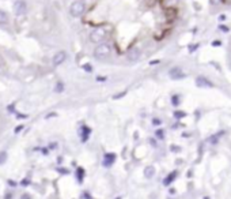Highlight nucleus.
Listing matches in <instances>:
<instances>
[{
	"instance_id": "1",
	"label": "nucleus",
	"mask_w": 231,
	"mask_h": 199,
	"mask_svg": "<svg viewBox=\"0 0 231 199\" xmlns=\"http://www.w3.org/2000/svg\"><path fill=\"white\" fill-rule=\"evenodd\" d=\"M110 53H112V45L108 43L98 44V47L94 49V57L98 60H104L106 57H109Z\"/></svg>"
},
{
	"instance_id": "2",
	"label": "nucleus",
	"mask_w": 231,
	"mask_h": 199,
	"mask_svg": "<svg viewBox=\"0 0 231 199\" xmlns=\"http://www.w3.org/2000/svg\"><path fill=\"white\" fill-rule=\"evenodd\" d=\"M106 29L105 27H97L90 33V41L94 44H102L104 40L106 38Z\"/></svg>"
},
{
	"instance_id": "3",
	"label": "nucleus",
	"mask_w": 231,
	"mask_h": 199,
	"mask_svg": "<svg viewBox=\"0 0 231 199\" xmlns=\"http://www.w3.org/2000/svg\"><path fill=\"white\" fill-rule=\"evenodd\" d=\"M86 10V6L82 0H76L71 4V8H69V12H71L72 16H80Z\"/></svg>"
},
{
	"instance_id": "4",
	"label": "nucleus",
	"mask_w": 231,
	"mask_h": 199,
	"mask_svg": "<svg viewBox=\"0 0 231 199\" xmlns=\"http://www.w3.org/2000/svg\"><path fill=\"white\" fill-rule=\"evenodd\" d=\"M196 86L197 88H203V89H211V88H213V83L205 77H197L196 78Z\"/></svg>"
},
{
	"instance_id": "5",
	"label": "nucleus",
	"mask_w": 231,
	"mask_h": 199,
	"mask_svg": "<svg viewBox=\"0 0 231 199\" xmlns=\"http://www.w3.org/2000/svg\"><path fill=\"white\" fill-rule=\"evenodd\" d=\"M26 10H27L26 2H23V0H18V2H15L14 11H15L16 15H24V14H26Z\"/></svg>"
},
{
	"instance_id": "6",
	"label": "nucleus",
	"mask_w": 231,
	"mask_h": 199,
	"mask_svg": "<svg viewBox=\"0 0 231 199\" xmlns=\"http://www.w3.org/2000/svg\"><path fill=\"white\" fill-rule=\"evenodd\" d=\"M65 59H67V53H65L64 51H60V52H57L56 55L53 56L52 63H53V65H60V64L64 63Z\"/></svg>"
},
{
	"instance_id": "7",
	"label": "nucleus",
	"mask_w": 231,
	"mask_h": 199,
	"mask_svg": "<svg viewBox=\"0 0 231 199\" xmlns=\"http://www.w3.org/2000/svg\"><path fill=\"white\" fill-rule=\"evenodd\" d=\"M169 75H170L171 79H182V78H185V74L182 72V70L180 67L171 68L170 71H169Z\"/></svg>"
},
{
	"instance_id": "8",
	"label": "nucleus",
	"mask_w": 231,
	"mask_h": 199,
	"mask_svg": "<svg viewBox=\"0 0 231 199\" xmlns=\"http://www.w3.org/2000/svg\"><path fill=\"white\" fill-rule=\"evenodd\" d=\"M126 57H128V60H129V61H136L140 57V49L139 48L129 49L128 53H126Z\"/></svg>"
},
{
	"instance_id": "9",
	"label": "nucleus",
	"mask_w": 231,
	"mask_h": 199,
	"mask_svg": "<svg viewBox=\"0 0 231 199\" xmlns=\"http://www.w3.org/2000/svg\"><path fill=\"white\" fill-rule=\"evenodd\" d=\"M177 175H178V172H177V171H173L171 173H169V175L164 177V180H163V185H166V187H167V185H170L173 181L177 179Z\"/></svg>"
},
{
	"instance_id": "10",
	"label": "nucleus",
	"mask_w": 231,
	"mask_h": 199,
	"mask_svg": "<svg viewBox=\"0 0 231 199\" xmlns=\"http://www.w3.org/2000/svg\"><path fill=\"white\" fill-rule=\"evenodd\" d=\"M154 175H155V168L152 167V165L144 168V176H146L147 179H152V177H154Z\"/></svg>"
},
{
	"instance_id": "11",
	"label": "nucleus",
	"mask_w": 231,
	"mask_h": 199,
	"mask_svg": "<svg viewBox=\"0 0 231 199\" xmlns=\"http://www.w3.org/2000/svg\"><path fill=\"white\" fill-rule=\"evenodd\" d=\"M224 134V131H220V132H218V134H215V135H212V136H209V139H208V142L211 143V145H218L219 143V138L222 135Z\"/></svg>"
},
{
	"instance_id": "12",
	"label": "nucleus",
	"mask_w": 231,
	"mask_h": 199,
	"mask_svg": "<svg viewBox=\"0 0 231 199\" xmlns=\"http://www.w3.org/2000/svg\"><path fill=\"white\" fill-rule=\"evenodd\" d=\"M90 134H91V130H90L89 127H82V131H80V136H82V140L86 142V140L89 139Z\"/></svg>"
},
{
	"instance_id": "13",
	"label": "nucleus",
	"mask_w": 231,
	"mask_h": 199,
	"mask_svg": "<svg viewBox=\"0 0 231 199\" xmlns=\"http://www.w3.org/2000/svg\"><path fill=\"white\" fill-rule=\"evenodd\" d=\"M115 160V156L114 154H106L105 156V160H104V165L105 167H110V165H113Z\"/></svg>"
},
{
	"instance_id": "14",
	"label": "nucleus",
	"mask_w": 231,
	"mask_h": 199,
	"mask_svg": "<svg viewBox=\"0 0 231 199\" xmlns=\"http://www.w3.org/2000/svg\"><path fill=\"white\" fill-rule=\"evenodd\" d=\"M8 22V16H7V14L4 11H2L0 10V25H4V23H7Z\"/></svg>"
},
{
	"instance_id": "15",
	"label": "nucleus",
	"mask_w": 231,
	"mask_h": 199,
	"mask_svg": "<svg viewBox=\"0 0 231 199\" xmlns=\"http://www.w3.org/2000/svg\"><path fill=\"white\" fill-rule=\"evenodd\" d=\"M63 90H64V85L61 83V82H57L56 86H55V92L56 93H61Z\"/></svg>"
},
{
	"instance_id": "16",
	"label": "nucleus",
	"mask_w": 231,
	"mask_h": 199,
	"mask_svg": "<svg viewBox=\"0 0 231 199\" xmlns=\"http://www.w3.org/2000/svg\"><path fill=\"white\" fill-rule=\"evenodd\" d=\"M185 116H186V113H185V112H182V111H175L174 112V117L175 119H182V117H185Z\"/></svg>"
},
{
	"instance_id": "17",
	"label": "nucleus",
	"mask_w": 231,
	"mask_h": 199,
	"mask_svg": "<svg viewBox=\"0 0 231 199\" xmlns=\"http://www.w3.org/2000/svg\"><path fill=\"white\" fill-rule=\"evenodd\" d=\"M171 104L174 106H178L180 105V96H173L171 97Z\"/></svg>"
},
{
	"instance_id": "18",
	"label": "nucleus",
	"mask_w": 231,
	"mask_h": 199,
	"mask_svg": "<svg viewBox=\"0 0 231 199\" xmlns=\"http://www.w3.org/2000/svg\"><path fill=\"white\" fill-rule=\"evenodd\" d=\"M6 160H7V153L6 151H0V165L6 162Z\"/></svg>"
},
{
	"instance_id": "19",
	"label": "nucleus",
	"mask_w": 231,
	"mask_h": 199,
	"mask_svg": "<svg viewBox=\"0 0 231 199\" xmlns=\"http://www.w3.org/2000/svg\"><path fill=\"white\" fill-rule=\"evenodd\" d=\"M155 135H156V138H159V139H163L164 138V132H163V130H156L155 131Z\"/></svg>"
},
{
	"instance_id": "20",
	"label": "nucleus",
	"mask_w": 231,
	"mask_h": 199,
	"mask_svg": "<svg viewBox=\"0 0 231 199\" xmlns=\"http://www.w3.org/2000/svg\"><path fill=\"white\" fill-rule=\"evenodd\" d=\"M152 124H154V126H160V124H162V120L155 117V119H152Z\"/></svg>"
},
{
	"instance_id": "21",
	"label": "nucleus",
	"mask_w": 231,
	"mask_h": 199,
	"mask_svg": "<svg viewBox=\"0 0 231 199\" xmlns=\"http://www.w3.org/2000/svg\"><path fill=\"white\" fill-rule=\"evenodd\" d=\"M57 172L63 173V175H68V173H69L68 169H64V168H57Z\"/></svg>"
},
{
	"instance_id": "22",
	"label": "nucleus",
	"mask_w": 231,
	"mask_h": 199,
	"mask_svg": "<svg viewBox=\"0 0 231 199\" xmlns=\"http://www.w3.org/2000/svg\"><path fill=\"white\" fill-rule=\"evenodd\" d=\"M83 70H84V71H87V72H91L93 71V67L90 64H84L83 65Z\"/></svg>"
},
{
	"instance_id": "23",
	"label": "nucleus",
	"mask_w": 231,
	"mask_h": 199,
	"mask_svg": "<svg viewBox=\"0 0 231 199\" xmlns=\"http://www.w3.org/2000/svg\"><path fill=\"white\" fill-rule=\"evenodd\" d=\"M78 172H79V175H78V176H79V181H82V180H83V173H84V171L82 168H79V169H78Z\"/></svg>"
},
{
	"instance_id": "24",
	"label": "nucleus",
	"mask_w": 231,
	"mask_h": 199,
	"mask_svg": "<svg viewBox=\"0 0 231 199\" xmlns=\"http://www.w3.org/2000/svg\"><path fill=\"white\" fill-rule=\"evenodd\" d=\"M199 48V44H195V45H191V47H189V52H195L196 49Z\"/></svg>"
},
{
	"instance_id": "25",
	"label": "nucleus",
	"mask_w": 231,
	"mask_h": 199,
	"mask_svg": "<svg viewBox=\"0 0 231 199\" xmlns=\"http://www.w3.org/2000/svg\"><path fill=\"white\" fill-rule=\"evenodd\" d=\"M170 149H171V151H181V147H178V146H170Z\"/></svg>"
},
{
	"instance_id": "26",
	"label": "nucleus",
	"mask_w": 231,
	"mask_h": 199,
	"mask_svg": "<svg viewBox=\"0 0 231 199\" xmlns=\"http://www.w3.org/2000/svg\"><path fill=\"white\" fill-rule=\"evenodd\" d=\"M219 29H220V30H222V31H226V33H227V31L230 30V29H228V27H226V26H224V25H220V26H219Z\"/></svg>"
},
{
	"instance_id": "27",
	"label": "nucleus",
	"mask_w": 231,
	"mask_h": 199,
	"mask_svg": "<svg viewBox=\"0 0 231 199\" xmlns=\"http://www.w3.org/2000/svg\"><path fill=\"white\" fill-rule=\"evenodd\" d=\"M20 184H22V185H27V184H30V180H29V179H24V180L20 181Z\"/></svg>"
},
{
	"instance_id": "28",
	"label": "nucleus",
	"mask_w": 231,
	"mask_h": 199,
	"mask_svg": "<svg viewBox=\"0 0 231 199\" xmlns=\"http://www.w3.org/2000/svg\"><path fill=\"white\" fill-rule=\"evenodd\" d=\"M222 43L220 41H212V47H220Z\"/></svg>"
},
{
	"instance_id": "29",
	"label": "nucleus",
	"mask_w": 231,
	"mask_h": 199,
	"mask_svg": "<svg viewBox=\"0 0 231 199\" xmlns=\"http://www.w3.org/2000/svg\"><path fill=\"white\" fill-rule=\"evenodd\" d=\"M125 94H126L125 92H124V93H120V94H115V96H114V100H117V98H120V97H124Z\"/></svg>"
},
{
	"instance_id": "30",
	"label": "nucleus",
	"mask_w": 231,
	"mask_h": 199,
	"mask_svg": "<svg viewBox=\"0 0 231 199\" xmlns=\"http://www.w3.org/2000/svg\"><path fill=\"white\" fill-rule=\"evenodd\" d=\"M22 130H23V126H18V127L15 128V134H18V132H20Z\"/></svg>"
},
{
	"instance_id": "31",
	"label": "nucleus",
	"mask_w": 231,
	"mask_h": 199,
	"mask_svg": "<svg viewBox=\"0 0 231 199\" xmlns=\"http://www.w3.org/2000/svg\"><path fill=\"white\" fill-rule=\"evenodd\" d=\"M8 184H10L11 187H16V183H15L14 180H8Z\"/></svg>"
},
{
	"instance_id": "32",
	"label": "nucleus",
	"mask_w": 231,
	"mask_h": 199,
	"mask_svg": "<svg viewBox=\"0 0 231 199\" xmlns=\"http://www.w3.org/2000/svg\"><path fill=\"white\" fill-rule=\"evenodd\" d=\"M226 18H227V16H226L224 14H222V15L219 16V20H226Z\"/></svg>"
},
{
	"instance_id": "33",
	"label": "nucleus",
	"mask_w": 231,
	"mask_h": 199,
	"mask_svg": "<svg viewBox=\"0 0 231 199\" xmlns=\"http://www.w3.org/2000/svg\"><path fill=\"white\" fill-rule=\"evenodd\" d=\"M150 142H151V145H152V146H156V142H155V139H150Z\"/></svg>"
},
{
	"instance_id": "34",
	"label": "nucleus",
	"mask_w": 231,
	"mask_h": 199,
	"mask_svg": "<svg viewBox=\"0 0 231 199\" xmlns=\"http://www.w3.org/2000/svg\"><path fill=\"white\" fill-rule=\"evenodd\" d=\"M22 199H30V196H29L27 194H24V195H22Z\"/></svg>"
},
{
	"instance_id": "35",
	"label": "nucleus",
	"mask_w": 231,
	"mask_h": 199,
	"mask_svg": "<svg viewBox=\"0 0 231 199\" xmlns=\"http://www.w3.org/2000/svg\"><path fill=\"white\" fill-rule=\"evenodd\" d=\"M218 2H219V0H211V4H218Z\"/></svg>"
},
{
	"instance_id": "36",
	"label": "nucleus",
	"mask_w": 231,
	"mask_h": 199,
	"mask_svg": "<svg viewBox=\"0 0 231 199\" xmlns=\"http://www.w3.org/2000/svg\"><path fill=\"white\" fill-rule=\"evenodd\" d=\"M11 196H12V195H11V194H7V196H6V199H11Z\"/></svg>"
},
{
	"instance_id": "37",
	"label": "nucleus",
	"mask_w": 231,
	"mask_h": 199,
	"mask_svg": "<svg viewBox=\"0 0 231 199\" xmlns=\"http://www.w3.org/2000/svg\"><path fill=\"white\" fill-rule=\"evenodd\" d=\"M204 199H209V198H208V196H205V198H204Z\"/></svg>"
},
{
	"instance_id": "38",
	"label": "nucleus",
	"mask_w": 231,
	"mask_h": 199,
	"mask_svg": "<svg viewBox=\"0 0 231 199\" xmlns=\"http://www.w3.org/2000/svg\"><path fill=\"white\" fill-rule=\"evenodd\" d=\"M0 68H2V64H0Z\"/></svg>"
}]
</instances>
